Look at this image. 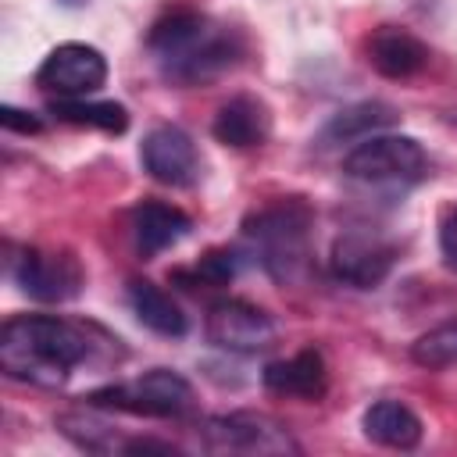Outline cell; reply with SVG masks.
I'll use <instances>...</instances> for the list:
<instances>
[{
  "label": "cell",
  "instance_id": "6da1fadb",
  "mask_svg": "<svg viewBox=\"0 0 457 457\" xmlns=\"http://www.w3.org/2000/svg\"><path fill=\"white\" fill-rule=\"evenodd\" d=\"M89 328L57 314H18L0 328V368L4 375L29 386H64L68 375L93 353Z\"/></svg>",
  "mask_w": 457,
  "mask_h": 457
},
{
  "label": "cell",
  "instance_id": "7a4b0ae2",
  "mask_svg": "<svg viewBox=\"0 0 457 457\" xmlns=\"http://www.w3.org/2000/svg\"><path fill=\"white\" fill-rule=\"evenodd\" d=\"M146 50L168 82L204 86L239 64L243 36L225 21H214L211 14L171 11L150 29Z\"/></svg>",
  "mask_w": 457,
  "mask_h": 457
},
{
  "label": "cell",
  "instance_id": "3957f363",
  "mask_svg": "<svg viewBox=\"0 0 457 457\" xmlns=\"http://www.w3.org/2000/svg\"><path fill=\"white\" fill-rule=\"evenodd\" d=\"M243 236L271 278L293 282L303 275L311 257V211L300 200H282L250 214Z\"/></svg>",
  "mask_w": 457,
  "mask_h": 457
},
{
  "label": "cell",
  "instance_id": "277c9868",
  "mask_svg": "<svg viewBox=\"0 0 457 457\" xmlns=\"http://www.w3.org/2000/svg\"><path fill=\"white\" fill-rule=\"evenodd\" d=\"M93 407L125 411L136 418H182L193 411V386L168 368H150L139 378L93 389L86 396Z\"/></svg>",
  "mask_w": 457,
  "mask_h": 457
},
{
  "label": "cell",
  "instance_id": "5b68a950",
  "mask_svg": "<svg viewBox=\"0 0 457 457\" xmlns=\"http://www.w3.org/2000/svg\"><path fill=\"white\" fill-rule=\"evenodd\" d=\"M343 171L361 182L375 186H396V182H418L428 171V157L414 136H368L361 139L346 157Z\"/></svg>",
  "mask_w": 457,
  "mask_h": 457
},
{
  "label": "cell",
  "instance_id": "8992f818",
  "mask_svg": "<svg viewBox=\"0 0 457 457\" xmlns=\"http://www.w3.org/2000/svg\"><path fill=\"white\" fill-rule=\"evenodd\" d=\"M200 443L211 453H257V457L300 450L275 418L257 414V411H232V414L207 418L200 425Z\"/></svg>",
  "mask_w": 457,
  "mask_h": 457
},
{
  "label": "cell",
  "instance_id": "52a82bcc",
  "mask_svg": "<svg viewBox=\"0 0 457 457\" xmlns=\"http://www.w3.org/2000/svg\"><path fill=\"white\" fill-rule=\"evenodd\" d=\"M104 82H107V61L89 43H61V46H54L43 57L39 71H36V86L43 93H50L54 100L89 96Z\"/></svg>",
  "mask_w": 457,
  "mask_h": 457
},
{
  "label": "cell",
  "instance_id": "ba28073f",
  "mask_svg": "<svg viewBox=\"0 0 457 457\" xmlns=\"http://www.w3.org/2000/svg\"><path fill=\"white\" fill-rule=\"evenodd\" d=\"M11 278L25 296L43 303H64L79 296L86 282L79 261L64 250H21L11 261Z\"/></svg>",
  "mask_w": 457,
  "mask_h": 457
},
{
  "label": "cell",
  "instance_id": "9c48e42d",
  "mask_svg": "<svg viewBox=\"0 0 457 457\" xmlns=\"http://www.w3.org/2000/svg\"><path fill=\"white\" fill-rule=\"evenodd\" d=\"M207 339L228 353H261L275 343V318L246 300H218L207 311Z\"/></svg>",
  "mask_w": 457,
  "mask_h": 457
},
{
  "label": "cell",
  "instance_id": "30bf717a",
  "mask_svg": "<svg viewBox=\"0 0 457 457\" xmlns=\"http://www.w3.org/2000/svg\"><path fill=\"white\" fill-rule=\"evenodd\" d=\"M328 264H332V275H336L339 282L357 286V289H371V286H378V282L393 271L396 250H393V243H386V239L375 236V232L350 228V232H343V236L332 243Z\"/></svg>",
  "mask_w": 457,
  "mask_h": 457
},
{
  "label": "cell",
  "instance_id": "8fae6325",
  "mask_svg": "<svg viewBox=\"0 0 457 457\" xmlns=\"http://www.w3.org/2000/svg\"><path fill=\"white\" fill-rule=\"evenodd\" d=\"M139 161L150 179L186 189L200 179V154L196 143L179 129V125H157L143 136L139 143Z\"/></svg>",
  "mask_w": 457,
  "mask_h": 457
},
{
  "label": "cell",
  "instance_id": "7c38bea8",
  "mask_svg": "<svg viewBox=\"0 0 457 457\" xmlns=\"http://www.w3.org/2000/svg\"><path fill=\"white\" fill-rule=\"evenodd\" d=\"M211 132H214L218 143L232 146V150L261 146L271 132V111H268L264 100H257L250 93H239V96H232L218 107Z\"/></svg>",
  "mask_w": 457,
  "mask_h": 457
},
{
  "label": "cell",
  "instance_id": "4fadbf2b",
  "mask_svg": "<svg viewBox=\"0 0 457 457\" xmlns=\"http://www.w3.org/2000/svg\"><path fill=\"white\" fill-rule=\"evenodd\" d=\"M368 64L386 79H411L428 64V46L407 29L382 25L368 39Z\"/></svg>",
  "mask_w": 457,
  "mask_h": 457
},
{
  "label": "cell",
  "instance_id": "5bb4252c",
  "mask_svg": "<svg viewBox=\"0 0 457 457\" xmlns=\"http://www.w3.org/2000/svg\"><path fill=\"white\" fill-rule=\"evenodd\" d=\"M264 389L275 396H296V400H318L328 389L325 357L318 350H300L293 357L271 361L264 368Z\"/></svg>",
  "mask_w": 457,
  "mask_h": 457
},
{
  "label": "cell",
  "instance_id": "9a60e30c",
  "mask_svg": "<svg viewBox=\"0 0 457 457\" xmlns=\"http://www.w3.org/2000/svg\"><path fill=\"white\" fill-rule=\"evenodd\" d=\"M189 228H193L189 214L161 200H146L132 211V236L143 257H157L161 250L175 246L179 239L189 236Z\"/></svg>",
  "mask_w": 457,
  "mask_h": 457
},
{
  "label": "cell",
  "instance_id": "2e32d148",
  "mask_svg": "<svg viewBox=\"0 0 457 457\" xmlns=\"http://www.w3.org/2000/svg\"><path fill=\"white\" fill-rule=\"evenodd\" d=\"M361 428L371 443L389 450H411L421 443V418L400 400H378L364 411Z\"/></svg>",
  "mask_w": 457,
  "mask_h": 457
},
{
  "label": "cell",
  "instance_id": "e0dca14e",
  "mask_svg": "<svg viewBox=\"0 0 457 457\" xmlns=\"http://www.w3.org/2000/svg\"><path fill=\"white\" fill-rule=\"evenodd\" d=\"M129 307H132V314H136L150 332H157V336H182V332H186V314H182V307H179L161 286H154V282H146V278L129 282Z\"/></svg>",
  "mask_w": 457,
  "mask_h": 457
},
{
  "label": "cell",
  "instance_id": "ac0fdd59",
  "mask_svg": "<svg viewBox=\"0 0 457 457\" xmlns=\"http://www.w3.org/2000/svg\"><path fill=\"white\" fill-rule=\"evenodd\" d=\"M393 118H396V111L389 104H378V100L353 104V107L332 114V121L321 129V146H332V143H361V139L375 136L378 129H386Z\"/></svg>",
  "mask_w": 457,
  "mask_h": 457
},
{
  "label": "cell",
  "instance_id": "d6986e66",
  "mask_svg": "<svg viewBox=\"0 0 457 457\" xmlns=\"http://www.w3.org/2000/svg\"><path fill=\"white\" fill-rule=\"evenodd\" d=\"M57 432L64 439H71L86 453H125V446H129V436H121L111 421H104L96 414H86V411L61 414L57 418Z\"/></svg>",
  "mask_w": 457,
  "mask_h": 457
},
{
  "label": "cell",
  "instance_id": "ffe728a7",
  "mask_svg": "<svg viewBox=\"0 0 457 457\" xmlns=\"http://www.w3.org/2000/svg\"><path fill=\"white\" fill-rule=\"evenodd\" d=\"M50 114L57 121L68 125H89V129H104V132H125L129 129V111L114 100H50Z\"/></svg>",
  "mask_w": 457,
  "mask_h": 457
},
{
  "label": "cell",
  "instance_id": "44dd1931",
  "mask_svg": "<svg viewBox=\"0 0 457 457\" xmlns=\"http://www.w3.org/2000/svg\"><path fill=\"white\" fill-rule=\"evenodd\" d=\"M411 357L421 368H450V364H457V321L418 336L414 346H411Z\"/></svg>",
  "mask_w": 457,
  "mask_h": 457
},
{
  "label": "cell",
  "instance_id": "7402d4cb",
  "mask_svg": "<svg viewBox=\"0 0 457 457\" xmlns=\"http://www.w3.org/2000/svg\"><path fill=\"white\" fill-rule=\"evenodd\" d=\"M232 275H236V253H228V250H211L196 264V278L207 286H225Z\"/></svg>",
  "mask_w": 457,
  "mask_h": 457
},
{
  "label": "cell",
  "instance_id": "603a6c76",
  "mask_svg": "<svg viewBox=\"0 0 457 457\" xmlns=\"http://www.w3.org/2000/svg\"><path fill=\"white\" fill-rule=\"evenodd\" d=\"M439 253H443V264L457 271V204L439 221Z\"/></svg>",
  "mask_w": 457,
  "mask_h": 457
},
{
  "label": "cell",
  "instance_id": "cb8c5ba5",
  "mask_svg": "<svg viewBox=\"0 0 457 457\" xmlns=\"http://www.w3.org/2000/svg\"><path fill=\"white\" fill-rule=\"evenodd\" d=\"M0 121H4V129H11V132H39V129H43L39 118H32L29 111H18V107H4V111H0Z\"/></svg>",
  "mask_w": 457,
  "mask_h": 457
}]
</instances>
